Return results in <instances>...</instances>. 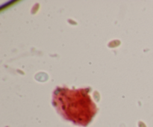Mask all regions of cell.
<instances>
[{
    "mask_svg": "<svg viewBox=\"0 0 153 127\" xmlns=\"http://www.w3.org/2000/svg\"><path fill=\"white\" fill-rule=\"evenodd\" d=\"M53 103L58 110L70 120L86 125L96 113V105L85 90L58 88L55 91Z\"/></svg>",
    "mask_w": 153,
    "mask_h": 127,
    "instance_id": "obj_1",
    "label": "cell"
}]
</instances>
